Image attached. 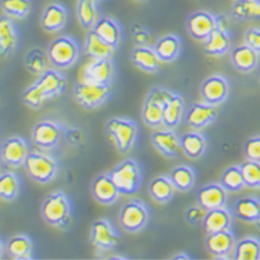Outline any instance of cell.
<instances>
[{
    "label": "cell",
    "instance_id": "49",
    "mask_svg": "<svg viewBox=\"0 0 260 260\" xmlns=\"http://www.w3.org/2000/svg\"><path fill=\"white\" fill-rule=\"evenodd\" d=\"M190 256L187 255V253H177V255L172 256V259H188Z\"/></svg>",
    "mask_w": 260,
    "mask_h": 260
},
{
    "label": "cell",
    "instance_id": "38",
    "mask_svg": "<svg viewBox=\"0 0 260 260\" xmlns=\"http://www.w3.org/2000/svg\"><path fill=\"white\" fill-rule=\"evenodd\" d=\"M76 13H78L80 25L85 29H91L99 20L97 2L95 0H78Z\"/></svg>",
    "mask_w": 260,
    "mask_h": 260
},
{
    "label": "cell",
    "instance_id": "19",
    "mask_svg": "<svg viewBox=\"0 0 260 260\" xmlns=\"http://www.w3.org/2000/svg\"><path fill=\"white\" fill-rule=\"evenodd\" d=\"M227 192L220 183H210L201 187L197 194V202L206 210L223 208L227 204Z\"/></svg>",
    "mask_w": 260,
    "mask_h": 260
},
{
    "label": "cell",
    "instance_id": "34",
    "mask_svg": "<svg viewBox=\"0 0 260 260\" xmlns=\"http://www.w3.org/2000/svg\"><path fill=\"white\" fill-rule=\"evenodd\" d=\"M180 39L175 35H165L156 40L154 45V50L159 57L162 62H172L177 58L180 53Z\"/></svg>",
    "mask_w": 260,
    "mask_h": 260
},
{
    "label": "cell",
    "instance_id": "8",
    "mask_svg": "<svg viewBox=\"0 0 260 260\" xmlns=\"http://www.w3.org/2000/svg\"><path fill=\"white\" fill-rule=\"evenodd\" d=\"M118 219L120 227L126 233H139L148 223L150 212L143 201L132 200L122 205Z\"/></svg>",
    "mask_w": 260,
    "mask_h": 260
},
{
    "label": "cell",
    "instance_id": "31",
    "mask_svg": "<svg viewBox=\"0 0 260 260\" xmlns=\"http://www.w3.org/2000/svg\"><path fill=\"white\" fill-rule=\"evenodd\" d=\"M175 190L176 187L170 180L169 176H156L148 185V192H150L151 198L159 204L169 202L175 195Z\"/></svg>",
    "mask_w": 260,
    "mask_h": 260
},
{
    "label": "cell",
    "instance_id": "6",
    "mask_svg": "<svg viewBox=\"0 0 260 260\" xmlns=\"http://www.w3.org/2000/svg\"><path fill=\"white\" fill-rule=\"evenodd\" d=\"M51 65L57 70H67L75 64L79 55V46L70 36H60L47 47Z\"/></svg>",
    "mask_w": 260,
    "mask_h": 260
},
{
    "label": "cell",
    "instance_id": "15",
    "mask_svg": "<svg viewBox=\"0 0 260 260\" xmlns=\"http://www.w3.org/2000/svg\"><path fill=\"white\" fill-rule=\"evenodd\" d=\"M91 194L101 205H112L119 200V195H122L110 173L95 176L91 183Z\"/></svg>",
    "mask_w": 260,
    "mask_h": 260
},
{
    "label": "cell",
    "instance_id": "42",
    "mask_svg": "<svg viewBox=\"0 0 260 260\" xmlns=\"http://www.w3.org/2000/svg\"><path fill=\"white\" fill-rule=\"evenodd\" d=\"M32 2L30 0H2V10L11 18L22 20L29 14Z\"/></svg>",
    "mask_w": 260,
    "mask_h": 260
},
{
    "label": "cell",
    "instance_id": "4",
    "mask_svg": "<svg viewBox=\"0 0 260 260\" xmlns=\"http://www.w3.org/2000/svg\"><path fill=\"white\" fill-rule=\"evenodd\" d=\"M24 168L30 179L39 184L50 183L58 170L57 160L49 154L40 152V151H29L24 162Z\"/></svg>",
    "mask_w": 260,
    "mask_h": 260
},
{
    "label": "cell",
    "instance_id": "50",
    "mask_svg": "<svg viewBox=\"0 0 260 260\" xmlns=\"http://www.w3.org/2000/svg\"><path fill=\"white\" fill-rule=\"evenodd\" d=\"M95 2H97V3H100V2H103V0H95Z\"/></svg>",
    "mask_w": 260,
    "mask_h": 260
},
{
    "label": "cell",
    "instance_id": "22",
    "mask_svg": "<svg viewBox=\"0 0 260 260\" xmlns=\"http://www.w3.org/2000/svg\"><path fill=\"white\" fill-rule=\"evenodd\" d=\"M231 62L244 74H249L259 64V53L249 45H240L231 50Z\"/></svg>",
    "mask_w": 260,
    "mask_h": 260
},
{
    "label": "cell",
    "instance_id": "33",
    "mask_svg": "<svg viewBox=\"0 0 260 260\" xmlns=\"http://www.w3.org/2000/svg\"><path fill=\"white\" fill-rule=\"evenodd\" d=\"M6 250L9 252L11 259L22 260L30 259L34 253V244L29 237L24 234L10 237L6 242Z\"/></svg>",
    "mask_w": 260,
    "mask_h": 260
},
{
    "label": "cell",
    "instance_id": "32",
    "mask_svg": "<svg viewBox=\"0 0 260 260\" xmlns=\"http://www.w3.org/2000/svg\"><path fill=\"white\" fill-rule=\"evenodd\" d=\"M230 50V32H225L216 28L212 35L204 42L205 54L212 57H220Z\"/></svg>",
    "mask_w": 260,
    "mask_h": 260
},
{
    "label": "cell",
    "instance_id": "9",
    "mask_svg": "<svg viewBox=\"0 0 260 260\" xmlns=\"http://www.w3.org/2000/svg\"><path fill=\"white\" fill-rule=\"evenodd\" d=\"M90 241L99 250H111L118 246L120 237L110 220L99 219L91 224Z\"/></svg>",
    "mask_w": 260,
    "mask_h": 260
},
{
    "label": "cell",
    "instance_id": "44",
    "mask_svg": "<svg viewBox=\"0 0 260 260\" xmlns=\"http://www.w3.org/2000/svg\"><path fill=\"white\" fill-rule=\"evenodd\" d=\"M21 99L24 101V104H26L30 108H35V110L40 108L47 101L45 95L40 93V90L38 89V86L35 83H32V85L26 87L22 95H21Z\"/></svg>",
    "mask_w": 260,
    "mask_h": 260
},
{
    "label": "cell",
    "instance_id": "2",
    "mask_svg": "<svg viewBox=\"0 0 260 260\" xmlns=\"http://www.w3.org/2000/svg\"><path fill=\"white\" fill-rule=\"evenodd\" d=\"M110 175L122 195H133L140 190L143 176L140 166L135 159H125L119 162L111 170Z\"/></svg>",
    "mask_w": 260,
    "mask_h": 260
},
{
    "label": "cell",
    "instance_id": "30",
    "mask_svg": "<svg viewBox=\"0 0 260 260\" xmlns=\"http://www.w3.org/2000/svg\"><path fill=\"white\" fill-rule=\"evenodd\" d=\"M17 40H18V36H17L14 22L11 20V17L3 13L2 20H0V51L3 57L14 51Z\"/></svg>",
    "mask_w": 260,
    "mask_h": 260
},
{
    "label": "cell",
    "instance_id": "37",
    "mask_svg": "<svg viewBox=\"0 0 260 260\" xmlns=\"http://www.w3.org/2000/svg\"><path fill=\"white\" fill-rule=\"evenodd\" d=\"M50 64L51 61L47 51H43L42 49H38V47L28 51V54L25 57V67L30 74L42 75L45 71L49 70Z\"/></svg>",
    "mask_w": 260,
    "mask_h": 260
},
{
    "label": "cell",
    "instance_id": "27",
    "mask_svg": "<svg viewBox=\"0 0 260 260\" xmlns=\"http://www.w3.org/2000/svg\"><path fill=\"white\" fill-rule=\"evenodd\" d=\"M115 47L107 43L93 29H89L86 36V54L91 57L93 60H105L112 58Z\"/></svg>",
    "mask_w": 260,
    "mask_h": 260
},
{
    "label": "cell",
    "instance_id": "47",
    "mask_svg": "<svg viewBox=\"0 0 260 260\" xmlns=\"http://www.w3.org/2000/svg\"><path fill=\"white\" fill-rule=\"evenodd\" d=\"M245 42L260 54V28H249L246 30Z\"/></svg>",
    "mask_w": 260,
    "mask_h": 260
},
{
    "label": "cell",
    "instance_id": "24",
    "mask_svg": "<svg viewBox=\"0 0 260 260\" xmlns=\"http://www.w3.org/2000/svg\"><path fill=\"white\" fill-rule=\"evenodd\" d=\"M233 215L245 223H256L260 219V200L256 197H242L233 208Z\"/></svg>",
    "mask_w": 260,
    "mask_h": 260
},
{
    "label": "cell",
    "instance_id": "28",
    "mask_svg": "<svg viewBox=\"0 0 260 260\" xmlns=\"http://www.w3.org/2000/svg\"><path fill=\"white\" fill-rule=\"evenodd\" d=\"M230 227L231 213L225 206L208 210L204 220H202V229L206 233H216V231L225 230V229H230Z\"/></svg>",
    "mask_w": 260,
    "mask_h": 260
},
{
    "label": "cell",
    "instance_id": "39",
    "mask_svg": "<svg viewBox=\"0 0 260 260\" xmlns=\"http://www.w3.org/2000/svg\"><path fill=\"white\" fill-rule=\"evenodd\" d=\"M220 184L224 187L229 192H238L245 187V180L242 176V170L240 165L229 166L227 169L221 173Z\"/></svg>",
    "mask_w": 260,
    "mask_h": 260
},
{
    "label": "cell",
    "instance_id": "10",
    "mask_svg": "<svg viewBox=\"0 0 260 260\" xmlns=\"http://www.w3.org/2000/svg\"><path fill=\"white\" fill-rule=\"evenodd\" d=\"M230 91V83L223 75H212L206 78L201 85L202 101L212 105H220L227 99Z\"/></svg>",
    "mask_w": 260,
    "mask_h": 260
},
{
    "label": "cell",
    "instance_id": "48",
    "mask_svg": "<svg viewBox=\"0 0 260 260\" xmlns=\"http://www.w3.org/2000/svg\"><path fill=\"white\" fill-rule=\"evenodd\" d=\"M136 42L139 43L140 46H147L145 43L148 42V39H150V35H148V32L145 29H140L139 32H136Z\"/></svg>",
    "mask_w": 260,
    "mask_h": 260
},
{
    "label": "cell",
    "instance_id": "29",
    "mask_svg": "<svg viewBox=\"0 0 260 260\" xmlns=\"http://www.w3.org/2000/svg\"><path fill=\"white\" fill-rule=\"evenodd\" d=\"M91 29L94 30L101 39L105 40L107 43H110L111 46L116 47L119 45L120 38H122V30H120L119 24L114 18L100 17Z\"/></svg>",
    "mask_w": 260,
    "mask_h": 260
},
{
    "label": "cell",
    "instance_id": "41",
    "mask_svg": "<svg viewBox=\"0 0 260 260\" xmlns=\"http://www.w3.org/2000/svg\"><path fill=\"white\" fill-rule=\"evenodd\" d=\"M233 17L238 20H252L260 17V3L255 0H237L233 6Z\"/></svg>",
    "mask_w": 260,
    "mask_h": 260
},
{
    "label": "cell",
    "instance_id": "45",
    "mask_svg": "<svg viewBox=\"0 0 260 260\" xmlns=\"http://www.w3.org/2000/svg\"><path fill=\"white\" fill-rule=\"evenodd\" d=\"M244 155L246 159L260 162V136H253L245 141Z\"/></svg>",
    "mask_w": 260,
    "mask_h": 260
},
{
    "label": "cell",
    "instance_id": "14",
    "mask_svg": "<svg viewBox=\"0 0 260 260\" xmlns=\"http://www.w3.org/2000/svg\"><path fill=\"white\" fill-rule=\"evenodd\" d=\"M28 154H29L28 144L18 136L6 139L2 144V160L5 162V165L10 168H18L24 165Z\"/></svg>",
    "mask_w": 260,
    "mask_h": 260
},
{
    "label": "cell",
    "instance_id": "16",
    "mask_svg": "<svg viewBox=\"0 0 260 260\" xmlns=\"http://www.w3.org/2000/svg\"><path fill=\"white\" fill-rule=\"evenodd\" d=\"M217 116V110L216 105H212L209 103H194L190 108L187 110L185 114V120L187 125L195 130L204 129L210 123H213Z\"/></svg>",
    "mask_w": 260,
    "mask_h": 260
},
{
    "label": "cell",
    "instance_id": "36",
    "mask_svg": "<svg viewBox=\"0 0 260 260\" xmlns=\"http://www.w3.org/2000/svg\"><path fill=\"white\" fill-rule=\"evenodd\" d=\"M169 177L172 183L175 184L176 190L187 192L194 187L197 175H195V170L191 166L179 165L170 170Z\"/></svg>",
    "mask_w": 260,
    "mask_h": 260
},
{
    "label": "cell",
    "instance_id": "12",
    "mask_svg": "<svg viewBox=\"0 0 260 260\" xmlns=\"http://www.w3.org/2000/svg\"><path fill=\"white\" fill-rule=\"evenodd\" d=\"M62 127L54 120H40L32 129V141L40 148L50 150L58 144Z\"/></svg>",
    "mask_w": 260,
    "mask_h": 260
},
{
    "label": "cell",
    "instance_id": "40",
    "mask_svg": "<svg viewBox=\"0 0 260 260\" xmlns=\"http://www.w3.org/2000/svg\"><path fill=\"white\" fill-rule=\"evenodd\" d=\"M20 192V179L13 172H2L0 175V195L3 201H14Z\"/></svg>",
    "mask_w": 260,
    "mask_h": 260
},
{
    "label": "cell",
    "instance_id": "20",
    "mask_svg": "<svg viewBox=\"0 0 260 260\" xmlns=\"http://www.w3.org/2000/svg\"><path fill=\"white\" fill-rule=\"evenodd\" d=\"M114 74H115V68L110 58L94 60L86 67L83 79L99 85H111L114 79Z\"/></svg>",
    "mask_w": 260,
    "mask_h": 260
},
{
    "label": "cell",
    "instance_id": "7",
    "mask_svg": "<svg viewBox=\"0 0 260 260\" xmlns=\"http://www.w3.org/2000/svg\"><path fill=\"white\" fill-rule=\"evenodd\" d=\"M112 93L111 85H99L89 80L79 82L74 87V97L85 110H94L110 99Z\"/></svg>",
    "mask_w": 260,
    "mask_h": 260
},
{
    "label": "cell",
    "instance_id": "25",
    "mask_svg": "<svg viewBox=\"0 0 260 260\" xmlns=\"http://www.w3.org/2000/svg\"><path fill=\"white\" fill-rule=\"evenodd\" d=\"M180 144L183 154L191 159H198L205 154L206 151L205 136L200 133L198 130L187 132L180 136Z\"/></svg>",
    "mask_w": 260,
    "mask_h": 260
},
{
    "label": "cell",
    "instance_id": "46",
    "mask_svg": "<svg viewBox=\"0 0 260 260\" xmlns=\"http://www.w3.org/2000/svg\"><path fill=\"white\" fill-rule=\"evenodd\" d=\"M206 212L208 210L204 206H201L200 204L195 206H190L188 209L185 210V219L190 224H200V223L202 224V220L205 217Z\"/></svg>",
    "mask_w": 260,
    "mask_h": 260
},
{
    "label": "cell",
    "instance_id": "21",
    "mask_svg": "<svg viewBox=\"0 0 260 260\" xmlns=\"http://www.w3.org/2000/svg\"><path fill=\"white\" fill-rule=\"evenodd\" d=\"M132 62L140 68L144 72L148 74H155L160 70V65H162V60H160L156 51L152 47L148 46H137L133 49L132 54H130Z\"/></svg>",
    "mask_w": 260,
    "mask_h": 260
},
{
    "label": "cell",
    "instance_id": "11",
    "mask_svg": "<svg viewBox=\"0 0 260 260\" xmlns=\"http://www.w3.org/2000/svg\"><path fill=\"white\" fill-rule=\"evenodd\" d=\"M216 29V15L209 11H195L187 18V30L192 39L205 42Z\"/></svg>",
    "mask_w": 260,
    "mask_h": 260
},
{
    "label": "cell",
    "instance_id": "43",
    "mask_svg": "<svg viewBox=\"0 0 260 260\" xmlns=\"http://www.w3.org/2000/svg\"><path fill=\"white\" fill-rule=\"evenodd\" d=\"M245 185L249 188H260V162L246 159L240 165Z\"/></svg>",
    "mask_w": 260,
    "mask_h": 260
},
{
    "label": "cell",
    "instance_id": "17",
    "mask_svg": "<svg viewBox=\"0 0 260 260\" xmlns=\"http://www.w3.org/2000/svg\"><path fill=\"white\" fill-rule=\"evenodd\" d=\"M40 93L45 95L46 100L55 99L65 90L67 86V78L54 68H49L45 71L42 75H39L38 80L35 82Z\"/></svg>",
    "mask_w": 260,
    "mask_h": 260
},
{
    "label": "cell",
    "instance_id": "35",
    "mask_svg": "<svg viewBox=\"0 0 260 260\" xmlns=\"http://www.w3.org/2000/svg\"><path fill=\"white\" fill-rule=\"evenodd\" d=\"M233 252V259L235 260H259L260 240L256 237H245L235 242Z\"/></svg>",
    "mask_w": 260,
    "mask_h": 260
},
{
    "label": "cell",
    "instance_id": "26",
    "mask_svg": "<svg viewBox=\"0 0 260 260\" xmlns=\"http://www.w3.org/2000/svg\"><path fill=\"white\" fill-rule=\"evenodd\" d=\"M184 115V99L179 93H172L164 110V127L176 129Z\"/></svg>",
    "mask_w": 260,
    "mask_h": 260
},
{
    "label": "cell",
    "instance_id": "13",
    "mask_svg": "<svg viewBox=\"0 0 260 260\" xmlns=\"http://www.w3.org/2000/svg\"><path fill=\"white\" fill-rule=\"evenodd\" d=\"M152 145L155 147L156 151H159L166 158H177L181 151L180 137L176 135L173 129L162 127L152 132L151 135Z\"/></svg>",
    "mask_w": 260,
    "mask_h": 260
},
{
    "label": "cell",
    "instance_id": "23",
    "mask_svg": "<svg viewBox=\"0 0 260 260\" xmlns=\"http://www.w3.org/2000/svg\"><path fill=\"white\" fill-rule=\"evenodd\" d=\"M67 24V10L60 3H50L42 13L40 25L46 32H58Z\"/></svg>",
    "mask_w": 260,
    "mask_h": 260
},
{
    "label": "cell",
    "instance_id": "3",
    "mask_svg": "<svg viewBox=\"0 0 260 260\" xmlns=\"http://www.w3.org/2000/svg\"><path fill=\"white\" fill-rule=\"evenodd\" d=\"M173 91L165 87H152L145 97L143 104V120L147 126L152 129L164 127V110L168 99Z\"/></svg>",
    "mask_w": 260,
    "mask_h": 260
},
{
    "label": "cell",
    "instance_id": "51",
    "mask_svg": "<svg viewBox=\"0 0 260 260\" xmlns=\"http://www.w3.org/2000/svg\"><path fill=\"white\" fill-rule=\"evenodd\" d=\"M139 2H143V0H139Z\"/></svg>",
    "mask_w": 260,
    "mask_h": 260
},
{
    "label": "cell",
    "instance_id": "18",
    "mask_svg": "<svg viewBox=\"0 0 260 260\" xmlns=\"http://www.w3.org/2000/svg\"><path fill=\"white\" fill-rule=\"evenodd\" d=\"M205 245L210 253H213L217 259H225V257H229V253L231 250H234L235 237L231 229L216 231V233H208Z\"/></svg>",
    "mask_w": 260,
    "mask_h": 260
},
{
    "label": "cell",
    "instance_id": "1",
    "mask_svg": "<svg viewBox=\"0 0 260 260\" xmlns=\"http://www.w3.org/2000/svg\"><path fill=\"white\" fill-rule=\"evenodd\" d=\"M40 213L46 223L64 230L71 220V202L68 195L62 191H55L47 195L40 206Z\"/></svg>",
    "mask_w": 260,
    "mask_h": 260
},
{
    "label": "cell",
    "instance_id": "5",
    "mask_svg": "<svg viewBox=\"0 0 260 260\" xmlns=\"http://www.w3.org/2000/svg\"><path fill=\"white\" fill-rule=\"evenodd\" d=\"M105 129L115 143L118 151L122 154L132 150V147L135 145L137 137V123L133 119L119 118V116L111 118L107 122Z\"/></svg>",
    "mask_w": 260,
    "mask_h": 260
}]
</instances>
